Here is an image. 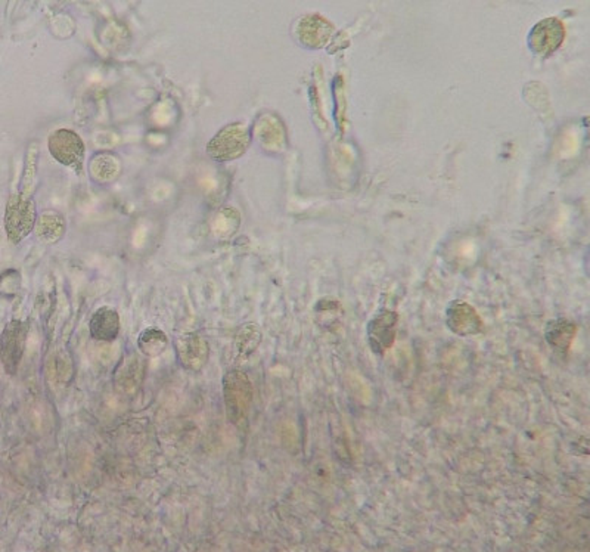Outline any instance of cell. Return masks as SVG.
I'll return each instance as SVG.
<instances>
[{
	"instance_id": "obj_1",
	"label": "cell",
	"mask_w": 590,
	"mask_h": 552,
	"mask_svg": "<svg viewBox=\"0 0 590 552\" xmlns=\"http://www.w3.org/2000/svg\"><path fill=\"white\" fill-rule=\"evenodd\" d=\"M36 222V203L33 196L20 191L14 194L5 210V231L9 241L14 244H20L21 241L32 233Z\"/></svg>"
},
{
	"instance_id": "obj_2",
	"label": "cell",
	"mask_w": 590,
	"mask_h": 552,
	"mask_svg": "<svg viewBox=\"0 0 590 552\" xmlns=\"http://www.w3.org/2000/svg\"><path fill=\"white\" fill-rule=\"evenodd\" d=\"M224 406L228 420L232 424L240 425L250 413L252 404V385L247 374L240 369H231L224 374Z\"/></svg>"
},
{
	"instance_id": "obj_3",
	"label": "cell",
	"mask_w": 590,
	"mask_h": 552,
	"mask_svg": "<svg viewBox=\"0 0 590 552\" xmlns=\"http://www.w3.org/2000/svg\"><path fill=\"white\" fill-rule=\"evenodd\" d=\"M252 144V133L243 123H232L215 133L207 144V154L217 163L238 160Z\"/></svg>"
},
{
	"instance_id": "obj_4",
	"label": "cell",
	"mask_w": 590,
	"mask_h": 552,
	"mask_svg": "<svg viewBox=\"0 0 590 552\" xmlns=\"http://www.w3.org/2000/svg\"><path fill=\"white\" fill-rule=\"evenodd\" d=\"M30 325L25 320L13 319L5 325L0 336V362L5 373L15 376L27 347Z\"/></svg>"
},
{
	"instance_id": "obj_5",
	"label": "cell",
	"mask_w": 590,
	"mask_h": 552,
	"mask_svg": "<svg viewBox=\"0 0 590 552\" xmlns=\"http://www.w3.org/2000/svg\"><path fill=\"white\" fill-rule=\"evenodd\" d=\"M48 149L60 165L72 168L77 175L83 173L86 147L79 133L71 128H58L49 137Z\"/></svg>"
},
{
	"instance_id": "obj_6",
	"label": "cell",
	"mask_w": 590,
	"mask_h": 552,
	"mask_svg": "<svg viewBox=\"0 0 590 552\" xmlns=\"http://www.w3.org/2000/svg\"><path fill=\"white\" fill-rule=\"evenodd\" d=\"M397 322L399 315L388 309L379 310L376 317L369 320L366 331L372 352L383 357L393 347L397 334Z\"/></svg>"
},
{
	"instance_id": "obj_7",
	"label": "cell",
	"mask_w": 590,
	"mask_h": 552,
	"mask_svg": "<svg viewBox=\"0 0 590 552\" xmlns=\"http://www.w3.org/2000/svg\"><path fill=\"white\" fill-rule=\"evenodd\" d=\"M564 39H566V27L563 21L558 18H547L538 21V24L531 28L528 44L536 55L547 58L559 49Z\"/></svg>"
},
{
	"instance_id": "obj_8",
	"label": "cell",
	"mask_w": 590,
	"mask_h": 552,
	"mask_svg": "<svg viewBox=\"0 0 590 552\" xmlns=\"http://www.w3.org/2000/svg\"><path fill=\"white\" fill-rule=\"evenodd\" d=\"M334 25L318 14H310L300 18L295 25V37L301 46L309 49L323 48L331 39Z\"/></svg>"
},
{
	"instance_id": "obj_9",
	"label": "cell",
	"mask_w": 590,
	"mask_h": 552,
	"mask_svg": "<svg viewBox=\"0 0 590 552\" xmlns=\"http://www.w3.org/2000/svg\"><path fill=\"white\" fill-rule=\"evenodd\" d=\"M176 353L179 364L188 371L198 373L207 365L210 348L207 341L196 332H186L176 340Z\"/></svg>"
},
{
	"instance_id": "obj_10",
	"label": "cell",
	"mask_w": 590,
	"mask_h": 552,
	"mask_svg": "<svg viewBox=\"0 0 590 552\" xmlns=\"http://www.w3.org/2000/svg\"><path fill=\"white\" fill-rule=\"evenodd\" d=\"M447 327L458 336H477L483 332L484 322L479 313L467 301L455 300L447 306Z\"/></svg>"
},
{
	"instance_id": "obj_11",
	"label": "cell",
	"mask_w": 590,
	"mask_h": 552,
	"mask_svg": "<svg viewBox=\"0 0 590 552\" xmlns=\"http://www.w3.org/2000/svg\"><path fill=\"white\" fill-rule=\"evenodd\" d=\"M120 315L114 309L100 308L93 313L89 322V332L93 340L111 343L120 334Z\"/></svg>"
},
{
	"instance_id": "obj_12",
	"label": "cell",
	"mask_w": 590,
	"mask_h": 552,
	"mask_svg": "<svg viewBox=\"0 0 590 552\" xmlns=\"http://www.w3.org/2000/svg\"><path fill=\"white\" fill-rule=\"evenodd\" d=\"M576 334H577V325L573 320L566 319V318L550 320L547 331H545L547 345L559 355L568 353Z\"/></svg>"
},
{
	"instance_id": "obj_13",
	"label": "cell",
	"mask_w": 590,
	"mask_h": 552,
	"mask_svg": "<svg viewBox=\"0 0 590 552\" xmlns=\"http://www.w3.org/2000/svg\"><path fill=\"white\" fill-rule=\"evenodd\" d=\"M34 231L44 243L56 244L65 235L67 222H65V217L60 212L46 210V212L42 213L41 216H37Z\"/></svg>"
},
{
	"instance_id": "obj_14",
	"label": "cell",
	"mask_w": 590,
	"mask_h": 552,
	"mask_svg": "<svg viewBox=\"0 0 590 552\" xmlns=\"http://www.w3.org/2000/svg\"><path fill=\"white\" fill-rule=\"evenodd\" d=\"M138 347L140 353L148 357H158L163 355L168 347V337L163 329L157 327H149L140 332L138 337Z\"/></svg>"
},
{
	"instance_id": "obj_15",
	"label": "cell",
	"mask_w": 590,
	"mask_h": 552,
	"mask_svg": "<svg viewBox=\"0 0 590 552\" xmlns=\"http://www.w3.org/2000/svg\"><path fill=\"white\" fill-rule=\"evenodd\" d=\"M262 341V332L254 324L243 325L235 337L236 352L241 357H250L257 350Z\"/></svg>"
},
{
	"instance_id": "obj_16",
	"label": "cell",
	"mask_w": 590,
	"mask_h": 552,
	"mask_svg": "<svg viewBox=\"0 0 590 552\" xmlns=\"http://www.w3.org/2000/svg\"><path fill=\"white\" fill-rule=\"evenodd\" d=\"M93 176L100 182L116 179L117 175L120 173V165L114 157L109 154H100L93 158L92 166Z\"/></svg>"
},
{
	"instance_id": "obj_17",
	"label": "cell",
	"mask_w": 590,
	"mask_h": 552,
	"mask_svg": "<svg viewBox=\"0 0 590 552\" xmlns=\"http://www.w3.org/2000/svg\"><path fill=\"white\" fill-rule=\"evenodd\" d=\"M37 156H39L37 147L36 145H32L30 149H28L27 158H25L24 175H23V179H21L20 193L30 194L32 195L33 182H34L37 172Z\"/></svg>"
},
{
	"instance_id": "obj_18",
	"label": "cell",
	"mask_w": 590,
	"mask_h": 552,
	"mask_svg": "<svg viewBox=\"0 0 590 552\" xmlns=\"http://www.w3.org/2000/svg\"><path fill=\"white\" fill-rule=\"evenodd\" d=\"M0 278H4V280L8 281L9 282V284L2 285V287H0L5 294H15V292L18 291V289H20L21 276L20 273L16 272V271H6V272L0 276Z\"/></svg>"
}]
</instances>
